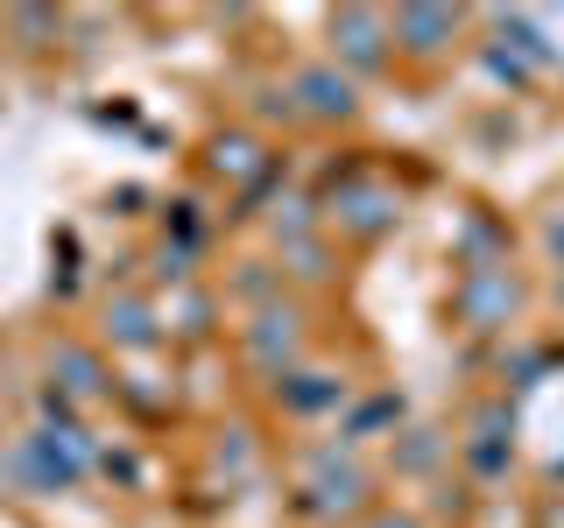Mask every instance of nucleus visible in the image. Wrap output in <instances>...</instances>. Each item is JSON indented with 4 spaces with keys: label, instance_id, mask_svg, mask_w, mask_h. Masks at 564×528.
I'll list each match as a JSON object with an SVG mask.
<instances>
[{
    "label": "nucleus",
    "instance_id": "f257e3e1",
    "mask_svg": "<svg viewBox=\"0 0 564 528\" xmlns=\"http://www.w3.org/2000/svg\"><path fill=\"white\" fill-rule=\"evenodd\" d=\"M332 50H339L352 70H381L388 64V14H375V8L332 14Z\"/></svg>",
    "mask_w": 564,
    "mask_h": 528
},
{
    "label": "nucleus",
    "instance_id": "f03ea898",
    "mask_svg": "<svg viewBox=\"0 0 564 528\" xmlns=\"http://www.w3.org/2000/svg\"><path fill=\"white\" fill-rule=\"evenodd\" d=\"M452 35H458L452 8H395V14H388V43H402L410 57H437Z\"/></svg>",
    "mask_w": 564,
    "mask_h": 528
},
{
    "label": "nucleus",
    "instance_id": "7ed1b4c3",
    "mask_svg": "<svg viewBox=\"0 0 564 528\" xmlns=\"http://www.w3.org/2000/svg\"><path fill=\"white\" fill-rule=\"evenodd\" d=\"M296 345H304V317L282 310V304H269V310L254 317V324H247V352H254L261 366H275V374L296 360Z\"/></svg>",
    "mask_w": 564,
    "mask_h": 528
},
{
    "label": "nucleus",
    "instance_id": "20e7f679",
    "mask_svg": "<svg viewBox=\"0 0 564 528\" xmlns=\"http://www.w3.org/2000/svg\"><path fill=\"white\" fill-rule=\"evenodd\" d=\"M332 219H339L352 240H375V233L395 226V198H388L381 184H346L339 198H332Z\"/></svg>",
    "mask_w": 564,
    "mask_h": 528
},
{
    "label": "nucleus",
    "instance_id": "39448f33",
    "mask_svg": "<svg viewBox=\"0 0 564 528\" xmlns=\"http://www.w3.org/2000/svg\"><path fill=\"white\" fill-rule=\"evenodd\" d=\"M508 310H516V282L494 275V268H480L466 289H458V317H466V324H480V331L508 324Z\"/></svg>",
    "mask_w": 564,
    "mask_h": 528
},
{
    "label": "nucleus",
    "instance_id": "423d86ee",
    "mask_svg": "<svg viewBox=\"0 0 564 528\" xmlns=\"http://www.w3.org/2000/svg\"><path fill=\"white\" fill-rule=\"evenodd\" d=\"M296 106H304V113H317V120H352V78H339V70H296Z\"/></svg>",
    "mask_w": 564,
    "mask_h": 528
},
{
    "label": "nucleus",
    "instance_id": "0eeeda50",
    "mask_svg": "<svg viewBox=\"0 0 564 528\" xmlns=\"http://www.w3.org/2000/svg\"><path fill=\"white\" fill-rule=\"evenodd\" d=\"M205 163H212V176H226V184H247V176L269 169V155H261V141H254V134H219Z\"/></svg>",
    "mask_w": 564,
    "mask_h": 528
},
{
    "label": "nucleus",
    "instance_id": "6e6552de",
    "mask_svg": "<svg viewBox=\"0 0 564 528\" xmlns=\"http://www.w3.org/2000/svg\"><path fill=\"white\" fill-rule=\"evenodd\" d=\"M106 339H120V345H155V317L149 304H134V296H120V304H106Z\"/></svg>",
    "mask_w": 564,
    "mask_h": 528
},
{
    "label": "nucleus",
    "instance_id": "1a4fd4ad",
    "mask_svg": "<svg viewBox=\"0 0 564 528\" xmlns=\"http://www.w3.org/2000/svg\"><path fill=\"white\" fill-rule=\"evenodd\" d=\"M50 374H64V387H70V395H99V387H106L99 360H93L85 345H57V352H50Z\"/></svg>",
    "mask_w": 564,
    "mask_h": 528
},
{
    "label": "nucleus",
    "instance_id": "9d476101",
    "mask_svg": "<svg viewBox=\"0 0 564 528\" xmlns=\"http://www.w3.org/2000/svg\"><path fill=\"white\" fill-rule=\"evenodd\" d=\"M0 29L22 35V50H43L50 35H57V8H8V14H0Z\"/></svg>",
    "mask_w": 564,
    "mask_h": 528
},
{
    "label": "nucleus",
    "instance_id": "9b49d317",
    "mask_svg": "<svg viewBox=\"0 0 564 528\" xmlns=\"http://www.w3.org/2000/svg\"><path fill=\"white\" fill-rule=\"evenodd\" d=\"M367 528H416V521H410V515H375Z\"/></svg>",
    "mask_w": 564,
    "mask_h": 528
},
{
    "label": "nucleus",
    "instance_id": "f8f14e48",
    "mask_svg": "<svg viewBox=\"0 0 564 528\" xmlns=\"http://www.w3.org/2000/svg\"><path fill=\"white\" fill-rule=\"evenodd\" d=\"M543 528H564V501H551V507H543Z\"/></svg>",
    "mask_w": 564,
    "mask_h": 528
}]
</instances>
